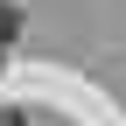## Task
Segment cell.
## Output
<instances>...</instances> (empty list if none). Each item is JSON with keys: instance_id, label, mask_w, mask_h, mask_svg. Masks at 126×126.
Instances as JSON below:
<instances>
[{"instance_id": "2", "label": "cell", "mask_w": 126, "mask_h": 126, "mask_svg": "<svg viewBox=\"0 0 126 126\" xmlns=\"http://www.w3.org/2000/svg\"><path fill=\"white\" fill-rule=\"evenodd\" d=\"M0 126H21V119H14V112H0Z\"/></svg>"}, {"instance_id": "1", "label": "cell", "mask_w": 126, "mask_h": 126, "mask_svg": "<svg viewBox=\"0 0 126 126\" xmlns=\"http://www.w3.org/2000/svg\"><path fill=\"white\" fill-rule=\"evenodd\" d=\"M14 35H21V14H14V7H7V0H0V49H7V42H14Z\"/></svg>"}, {"instance_id": "3", "label": "cell", "mask_w": 126, "mask_h": 126, "mask_svg": "<svg viewBox=\"0 0 126 126\" xmlns=\"http://www.w3.org/2000/svg\"><path fill=\"white\" fill-rule=\"evenodd\" d=\"M0 63H7V49H0Z\"/></svg>"}]
</instances>
